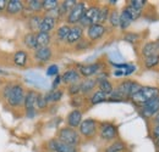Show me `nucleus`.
I'll return each mask as SVG.
<instances>
[{
    "instance_id": "f257e3e1",
    "label": "nucleus",
    "mask_w": 159,
    "mask_h": 152,
    "mask_svg": "<svg viewBox=\"0 0 159 152\" xmlns=\"http://www.w3.org/2000/svg\"><path fill=\"white\" fill-rule=\"evenodd\" d=\"M26 93L27 90L25 89V87L17 82L4 83L0 88V97L5 101L6 106H9L10 108L23 107Z\"/></svg>"
},
{
    "instance_id": "f03ea898",
    "label": "nucleus",
    "mask_w": 159,
    "mask_h": 152,
    "mask_svg": "<svg viewBox=\"0 0 159 152\" xmlns=\"http://www.w3.org/2000/svg\"><path fill=\"white\" fill-rule=\"evenodd\" d=\"M159 96V88L157 87H143L139 89V91L132 96L130 100L135 103V105H139V106H143L144 103H147L148 101H151L152 99H156Z\"/></svg>"
},
{
    "instance_id": "7ed1b4c3",
    "label": "nucleus",
    "mask_w": 159,
    "mask_h": 152,
    "mask_svg": "<svg viewBox=\"0 0 159 152\" xmlns=\"http://www.w3.org/2000/svg\"><path fill=\"white\" fill-rule=\"evenodd\" d=\"M57 137L59 139L60 141L67 144V145H71V146H75L77 147L81 141H82V136L80 135L79 130L74 129V128H70V127H64V128H60L57 134Z\"/></svg>"
},
{
    "instance_id": "20e7f679",
    "label": "nucleus",
    "mask_w": 159,
    "mask_h": 152,
    "mask_svg": "<svg viewBox=\"0 0 159 152\" xmlns=\"http://www.w3.org/2000/svg\"><path fill=\"white\" fill-rule=\"evenodd\" d=\"M141 88H142V85L139 83L135 82V80H131V79H126V80H122L121 83L118 84L115 90L126 100V99H131Z\"/></svg>"
},
{
    "instance_id": "39448f33",
    "label": "nucleus",
    "mask_w": 159,
    "mask_h": 152,
    "mask_svg": "<svg viewBox=\"0 0 159 152\" xmlns=\"http://www.w3.org/2000/svg\"><path fill=\"white\" fill-rule=\"evenodd\" d=\"M86 10H87L86 2H84V1H79V2L70 10V12L66 15V17H65L66 24H69V26H71V27L79 24L81 19L83 17V15H84V12H86Z\"/></svg>"
},
{
    "instance_id": "423d86ee",
    "label": "nucleus",
    "mask_w": 159,
    "mask_h": 152,
    "mask_svg": "<svg viewBox=\"0 0 159 152\" xmlns=\"http://www.w3.org/2000/svg\"><path fill=\"white\" fill-rule=\"evenodd\" d=\"M99 130V124L96 119L93 118H86L82 120V123L79 127V133L81 136L86 139H92L94 137Z\"/></svg>"
},
{
    "instance_id": "0eeeda50",
    "label": "nucleus",
    "mask_w": 159,
    "mask_h": 152,
    "mask_svg": "<svg viewBox=\"0 0 159 152\" xmlns=\"http://www.w3.org/2000/svg\"><path fill=\"white\" fill-rule=\"evenodd\" d=\"M99 7L98 5H91L87 7L83 17L80 21L79 26H81L83 29L88 28L92 24H97L98 23V16H99Z\"/></svg>"
},
{
    "instance_id": "6e6552de",
    "label": "nucleus",
    "mask_w": 159,
    "mask_h": 152,
    "mask_svg": "<svg viewBox=\"0 0 159 152\" xmlns=\"http://www.w3.org/2000/svg\"><path fill=\"white\" fill-rule=\"evenodd\" d=\"M119 130L114 123L103 122L99 123V136L103 141H115L118 139Z\"/></svg>"
},
{
    "instance_id": "1a4fd4ad",
    "label": "nucleus",
    "mask_w": 159,
    "mask_h": 152,
    "mask_svg": "<svg viewBox=\"0 0 159 152\" xmlns=\"http://www.w3.org/2000/svg\"><path fill=\"white\" fill-rule=\"evenodd\" d=\"M47 150L49 152H77V147L60 141L58 137H53L47 142Z\"/></svg>"
},
{
    "instance_id": "9d476101",
    "label": "nucleus",
    "mask_w": 159,
    "mask_h": 152,
    "mask_svg": "<svg viewBox=\"0 0 159 152\" xmlns=\"http://www.w3.org/2000/svg\"><path fill=\"white\" fill-rule=\"evenodd\" d=\"M79 72L81 77L83 78H92V77H97L100 72H103V65L100 62H94V63H89V65H82L80 66Z\"/></svg>"
},
{
    "instance_id": "9b49d317",
    "label": "nucleus",
    "mask_w": 159,
    "mask_h": 152,
    "mask_svg": "<svg viewBox=\"0 0 159 152\" xmlns=\"http://www.w3.org/2000/svg\"><path fill=\"white\" fill-rule=\"evenodd\" d=\"M107 33V27L104 24H92L86 29V34L89 41H97L104 37V34Z\"/></svg>"
},
{
    "instance_id": "f8f14e48",
    "label": "nucleus",
    "mask_w": 159,
    "mask_h": 152,
    "mask_svg": "<svg viewBox=\"0 0 159 152\" xmlns=\"http://www.w3.org/2000/svg\"><path fill=\"white\" fill-rule=\"evenodd\" d=\"M159 112V96L152 99L141 107V114L144 118H153Z\"/></svg>"
},
{
    "instance_id": "ddd939ff",
    "label": "nucleus",
    "mask_w": 159,
    "mask_h": 152,
    "mask_svg": "<svg viewBox=\"0 0 159 152\" xmlns=\"http://www.w3.org/2000/svg\"><path fill=\"white\" fill-rule=\"evenodd\" d=\"M33 57L34 61L39 65H44L48 61L52 60L53 57V49L50 46H45V48H37L33 51Z\"/></svg>"
},
{
    "instance_id": "4468645a",
    "label": "nucleus",
    "mask_w": 159,
    "mask_h": 152,
    "mask_svg": "<svg viewBox=\"0 0 159 152\" xmlns=\"http://www.w3.org/2000/svg\"><path fill=\"white\" fill-rule=\"evenodd\" d=\"M25 12V2L21 0H9L5 14L7 16H19Z\"/></svg>"
},
{
    "instance_id": "2eb2a0df",
    "label": "nucleus",
    "mask_w": 159,
    "mask_h": 152,
    "mask_svg": "<svg viewBox=\"0 0 159 152\" xmlns=\"http://www.w3.org/2000/svg\"><path fill=\"white\" fill-rule=\"evenodd\" d=\"M28 61H30V55L25 49L16 50L12 55V63L19 68H25L28 65Z\"/></svg>"
},
{
    "instance_id": "dca6fc26",
    "label": "nucleus",
    "mask_w": 159,
    "mask_h": 152,
    "mask_svg": "<svg viewBox=\"0 0 159 152\" xmlns=\"http://www.w3.org/2000/svg\"><path fill=\"white\" fill-rule=\"evenodd\" d=\"M26 82L31 83L33 87L36 88H39V89H45L48 87V80L44 78L43 76H40L39 73H36V72H30L25 76Z\"/></svg>"
},
{
    "instance_id": "f3484780",
    "label": "nucleus",
    "mask_w": 159,
    "mask_h": 152,
    "mask_svg": "<svg viewBox=\"0 0 159 152\" xmlns=\"http://www.w3.org/2000/svg\"><path fill=\"white\" fill-rule=\"evenodd\" d=\"M81 78L82 77L80 74L79 70L70 68V70H66L61 74V83H64L66 85H71V84H75V83H80Z\"/></svg>"
},
{
    "instance_id": "a211bd4d",
    "label": "nucleus",
    "mask_w": 159,
    "mask_h": 152,
    "mask_svg": "<svg viewBox=\"0 0 159 152\" xmlns=\"http://www.w3.org/2000/svg\"><path fill=\"white\" fill-rule=\"evenodd\" d=\"M83 32H84V29H83L81 26H79V24L72 26L65 43H66L67 45H76L80 40L83 38Z\"/></svg>"
},
{
    "instance_id": "6ab92c4d",
    "label": "nucleus",
    "mask_w": 159,
    "mask_h": 152,
    "mask_svg": "<svg viewBox=\"0 0 159 152\" xmlns=\"http://www.w3.org/2000/svg\"><path fill=\"white\" fill-rule=\"evenodd\" d=\"M82 120H83V113H82L81 110H76V108H74L70 113L67 114V117H66V124H67V127L74 128V129L79 128L80 124L82 123Z\"/></svg>"
},
{
    "instance_id": "aec40b11",
    "label": "nucleus",
    "mask_w": 159,
    "mask_h": 152,
    "mask_svg": "<svg viewBox=\"0 0 159 152\" xmlns=\"http://www.w3.org/2000/svg\"><path fill=\"white\" fill-rule=\"evenodd\" d=\"M38 94H39V93H38L37 90H27L26 96H25V103H23V108H25V111L37 110L36 105H37Z\"/></svg>"
},
{
    "instance_id": "412c9836",
    "label": "nucleus",
    "mask_w": 159,
    "mask_h": 152,
    "mask_svg": "<svg viewBox=\"0 0 159 152\" xmlns=\"http://www.w3.org/2000/svg\"><path fill=\"white\" fill-rule=\"evenodd\" d=\"M57 22H58V19H55L54 17L44 14L43 17H42V22H40L39 32H43V33L53 32L55 29V27H57Z\"/></svg>"
},
{
    "instance_id": "4be33fe9",
    "label": "nucleus",
    "mask_w": 159,
    "mask_h": 152,
    "mask_svg": "<svg viewBox=\"0 0 159 152\" xmlns=\"http://www.w3.org/2000/svg\"><path fill=\"white\" fill-rule=\"evenodd\" d=\"M80 85H81V94L88 95V94L93 93V90L97 88L98 83H97L96 78H84L83 80H81Z\"/></svg>"
},
{
    "instance_id": "5701e85b",
    "label": "nucleus",
    "mask_w": 159,
    "mask_h": 152,
    "mask_svg": "<svg viewBox=\"0 0 159 152\" xmlns=\"http://www.w3.org/2000/svg\"><path fill=\"white\" fill-rule=\"evenodd\" d=\"M141 54L143 57H149L159 54V43L158 41H148L142 46Z\"/></svg>"
},
{
    "instance_id": "b1692460",
    "label": "nucleus",
    "mask_w": 159,
    "mask_h": 152,
    "mask_svg": "<svg viewBox=\"0 0 159 152\" xmlns=\"http://www.w3.org/2000/svg\"><path fill=\"white\" fill-rule=\"evenodd\" d=\"M43 15L36 14V15H30L27 19V27L30 29V32L32 33H38L39 32L40 22H42Z\"/></svg>"
},
{
    "instance_id": "393cba45",
    "label": "nucleus",
    "mask_w": 159,
    "mask_h": 152,
    "mask_svg": "<svg viewBox=\"0 0 159 152\" xmlns=\"http://www.w3.org/2000/svg\"><path fill=\"white\" fill-rule=\"evenodd\" d=\"M22 43L23 45L28 49V50H36L38 48V44H37V33H32V32H28L23 36L22 39Z\"/></svg>"
},
{
    "instance_id": "a878e982",
    "label": "nucleus",
    "mask_w": 159,
    "mask_h": 152,
    "mask_svg": "<svg viewBox=\"0 0 159 152\" xmlns=\"http://www.w3.org/2000/svg\"><path fill=\"white\" fill-rule=\"evenodd\" d=\"M25 11H28L31 15L39 14L43 11L42 7V0H28L25 2Z\"/></svg>"
},
{
    "instance_id": "bb28decb",
    "label": "nucleus",
    "mask_w": 159,
    "mask_h": 152,
    "mask_svg": "<svg viewBox=\"0 0 159 152\" xmlns=\"http://www.w3.org/2000/svg\"><path fill=\"white\" fill-rule=\"evenodd\" d=\"M70 29H71V26L69 24H61L57 28V32H55V38L60 43H65L66 39H67V36L70 33Z\"/></svg>"
},
{
    "instance_id": "cd10ccee",
    "label": "nucleus",
    "mask_w": 159,
    "mask_h": 152,
    "mask_svg": "<svg viewBox=\"0 0 159 152\" xmlns=\"http://www.w3.org/2000/svg\"><path fill=\"white\" fill-rule=\"evenodd\" d=\"M97 83H98V85H97L98 90L103 91L108 96L114 91V85L111 84V82L109 79H100V80H97Z\"/></svg>"
},
{
    "instance_id": "c85d7f7f",
    "label": "nucleus",
    "mask_w": 159,
    "mask_h": 152,
    "mask_svg": "<svg viewBox=\"0 0 159 152\" xmlns=\"http://www.w3.org/2000/svg\"><path fill=\"white\" fill-rule=\"evenodd\" d=\"M64 96V91L61 89H55V90H50L45 94V99L49 103H57Z\"/></svg>"
},
{
    "instance_id": "c756f323",
    "label": "nucleus",
    "mask_w": 159,
    "mask_h": 152,
    "mask_svg": "<svg viewBox=\"0 0 159 152\" xmlns=\"http://www.w3.org/2000/svg\"><path fill=\"white\" fill-rule=\"evenodd\" d=\"M77 2H79L77 0H64V1H61L59 5L61 16H62V17H66V15L70 12V10H71Z\"/></svg>"
},
{
    "instance_id": "7c9ffc66",
    "label": "nucleus",
    "mask_w": 159,
    "mask_h": 152,
    "mask_svg": "<svg viewBox=\"0 0 159 152\" xmlns=\"http://www.w3.org/2000/svg\"><path fill=\"white\" fill-rule=\"evenodd\" d=\"M50 43H52V34L50 33H43V32H38L37 33V44H38V48L50 46Z\"/></svg>"
},
{
    "instance_id": "2f4dec72",
    "label": "nucleus",
    "mask_w": 159,
    "mask_h": 152,
    "mask_svg": "<svg viewBox=\"0 0 159 152\" xmlns=\"http://www.w3.org/2000/svg\"><path fill=\"white\" fill-rule=\"evenodd\" d=\"M107 100H108V95H107V94H104V93L100 91V90H96V91L92 93V95L89 97V103H91L92 106H94V105L102 103V102H104V101H107Z\"/></svg>"
},
{
    "instance_id": "473e14b6",
    "label": "nucleus",
    "mask_w": 159,
    "mask_h": 152,
    "mask_svg": "<svg viewBox=\"0 0 159 152\" xmlns=\"http://www.w3.org/2000/svg\"><path fill=\"white\" fill-rule=\"evenodd\" d=\"M134 21L131 19V17L122 10L121 12H120V23H119V28L121 31H126L130 26H131V23H132Z\"/></svg>"
},
{
    "instance_id": "72a5a7b5",
    "label": "nucleus",
    "mask_w": 159,
    "mask_h": 152,
    "mask_svg": "<svg viewBox=\"0 0 159 152\" xmlns=\"http://www.w3.org/2000/svg\"><path fill=\"white\" fill-rule=\"evenodd\" d=\"M125 150H126V145L121 140H115L105 149V152H124Z\"/></svg>"
},
{
    "instance_id": "f704fd0d",
    "label": "nucleus",
    "mask_w": 159,
    "mask_h": 152,
    "mask_svg": "<svg viewBox=\"0 0 159 152\" xmlns=\"http://www.w3.org/2000/svg\"><path fill=\"white\" fill-rule=\"evenodd\" d=\"M110 7L109 5H103L99 7V16H98V23L99 24H104L105 22H108L109 15H110Z\"/></svg>"
},
{
    "instance_id": "c9c22d12",
    "label": "nucleus",
    "mask_w": 159,
    "mask_h": 152,
    "mask_svg": "<svg viewBox=\"0 0 159 152\" xmlns=\"http://www.w3.org/2000/svg\"><path fill=\"white\" fill-rule=\"evenodd\" d=\"M130 17H131V19L132 21H136V19H139L141 16H142V11L141 10H137V9H135V7H132L131 5H126L124 9H122Z\"/></svg>"
},
{
    "instance_id": "e433bc0d",
    "label": "nucleus",
    "mask_w": 159,
    "mask_h": 152,
    "mask_svg": "<svg viewBox=\"0 0 159 152\" xmlns=\"http://www.w3.org/2000/svg\"><path fill=\"white\" fill-rule=\"evenodd\" d=\"M59 5L60 1L58 0H42V7H43V11L45 12L55 10L57 7H59Z\"/></svg>"
},
{
    "instance_id": "4c0bfd02",
    "label": "nucleus",
    "mask_w": 159,
    "mask_h": 152,
    "mask_svg": "<svg viewBox=\"0 0 159 152\" xmlns=\"http://www.w3.org/2000/svg\"><path fill=\"white\" fill-rule=\"evenodd\" d=\"M108 22H109V24H110L113 28H116V27H119L120 12L118 11V10H116V9H114V10H111V11H110V15H109Z\"/></svg>"
},
{
    "instance_id": "58836bf2",
    "label": "nucleus",
    "mask_w": 159,
    "mask_h": 152,
    "mask_svg": "<svg viewBox=\"0 0 159 152\" xmlns=\"http://www.w3.org/2000/svg\"><path fill=\"white\" fill-rule=\"evenodd\" d=\"M143 65L146 66V68H149V70L157 67L159 65V54L153 55V56H149V57H144Z\"/></svg>"
},
{
    "instance_id": "ea45409f",
    "label": "nucleus",
    "mask_w": 159,
    "mask_h": 152,
    "mask_svg": "<svg viewBox=\"0 0 159 152\" xmlns=\"http://www.w3.org/2000/svg\"><path fill=\"white\" fill-rule=\"evenodd\" d=\"M139 39H141V36L139 33H134V32H126L124 34V40L127 41V43H131V44H136L139 43Z\"/></svg>"
},
{
    "instance_id": "a19ab883",
    "label": "nucleus",
    "mask_w": 159,
    "mask_h": 152,
    "mask_svg": "<svg viewBox=\"0 0 159 152\" xmlns=\"http://www.w3.org/2000/svg\"><path fill=\"white\" fill-rule=\"evenodd\" d=\"M80 83H75V84L67 85V94L69 95L74 97V96H79L81 94V85H80Z\"/></svg>"
},
{
    "instance_id": "79ce46f5",
    "label": "nucleus",
    "mask_w": 159,
    "mask_h": 152,
    "mask_svg": "<svg viewBox=\"0 0 159 152\" xmlns=\"http://www.w3.org/2000/svg\"><path fill=\"white\" fill-rule=\"evenodd\" d=\"M48 105H49V102H48L47 99H45V94L39 93V94H38V99H37V105H36V107H37L38 110H45V108L48 107Z\"/></svg>"
},
{
    "instance_id": "37998d69",
    "label": "nucleus",
    "mask_w": 159,
    "mask_h": 152,
    "mask_svg": "<svg viewBox=\"0 0 159 152\" xmlns=\"http://www.w3.org/2000/svg\"><path fill=\"white\" fill-rule=\"evenodd\" d=\"M89 46H91V41H89L88 39L82 38L79 43L75 45V49H76L77 51H84V50H87Z\"/></svg>"
},
{
    "instance_id": "c03bdc74",
    "label": "nucleus",
    "mask_w": 159,
    "mask_h": 152,
    "mask_svg": "<svg viewBox=\"0 0 159 152\" xmlns=\"http://www.w3.org/2000/svg\"><path fill=\"white\" fill-rule=\"evenodd\" d=\"M47 76L48 77H57L59 76V66L58 65H55V63H53V65H50L48 68H47Z\"/></svg>"
},
{
    "instance_id": "a18cd8bd",
    "label": "nucleus",
    "mask_w": 159,
    "mask_h": 152,
    "mask_svg": "<svg viewBox=\"0 0 159 152\" xmlns=\"http://www.w3.org/2000/svg\"><path fill=\"white\" fill-rule=\"evenodd\" d=\"M129 5H131L132 7L142 11V9L147 5V1L146 0H131V1H129Z\"/></svg>"
},
{
    "instance_id": "49530a36",
    "label": "nucleus",
    "mask_w": 159,
    "mask_h": 152,
    "mask_svg": "<svg viewBox=\"0 0 159 152\" xmlns=\"http://www.w3.org/2000/svg\"><path fill=\"white\" fill-rule=\"evenodd\" d=\"M110 58H111V62L110 63H124V58L119 54L118 50L110 53Z\"/></svg>"
},
{
    "instance_id": "de8ad7c7",
    "label": "nucleus",
    "mask_w": 159,
    "mask_h": 152,
    "mask_svg": "<svg viewBox=\"0 0 159 152\" xmlns=\"http://www.w3.org/2000/svg\"><path fill=\"white\" fill-rule=\"evenodd\" d=\"M71 105L76 108V110H80L79 107L81 105H83V99L81 97V96H74L72 99H71Z\"/></svg>"
},
{
    "instance_id": "09e8293b",
    "label": "nucleus",
    "mask_w": 159,
    "mask_h": 152,
    "mask_svg": "<svg viewBox=\"0 0 159 152\" xmlns=\"http://www.w3.org/2000/svg\"><path fill=\"white\" fill-rule=\"evenodd\" d=\"M135 71H136V66H135V65L129 63V66L124 70V77H127V76H130V74H132Z\"/></svg>"
},
{
    "instance_id": "8fccbe9b",
    "label": "nucleus",
    "mask_w": 159,
    "mask_h": 152,
    "mask_svg": "<svg viewBox=\"0 0 159 152\" xmlns=\"http://www.w3.org/2000/svg\"><path fill=\"white\" fill-rule=\"evenodd\" d=\"M61 84V76H57L54 78L53 83H52V90H55V89H59V85Z\"/></svg>"
},
{
    "instance_id": "3c124183",
    "label": "nucleus",
    "mask_w": 159,
    "mask_h": 152,
    "mask_svg": "<svg viewBox=\"0 0 159 152\" xmlns=\"http://www.w3.org/2000/svg\"><path fill=\"white\" fill-rule=\"evenodd\" d=\"M26 113V117L28 119H33L36 116H37V110H30V111H25Z\"/></svg>"
},
{
    "instance_id": "603ef678",
    "label": "nucleus",
    "mask_w": 159,
    "mask_h": 152,
    "mask_svg": "<svg viewBox=\"0 0 159 152\" xmlns=\"http://www.w3.org/2000/svg\"><path fill=\"white\" fill-rule=\"evenodd\" d=\"M7 1H9V0H0V14H2V12L6 11Z\"/></svg>"
},
{
    "instance_id": "864d4df0",
    "label": "nucleus",
    "mask_w": 159,
    "mask_h": 152,
    "mask_svg": "<svg viewBox=\"0 0 159 152\" xmlns=\"http://www.w3.org/2000/svg\"><path fill=\"white\" fill-rule=\"evenodd\" d=\"M152 134L154 136V139H158L159 137V125H154L153 129H152Z\"/></svg>"
},
{
    "instance_id": "5fc2aeb1",
    "label": "nucleus",
    "mask_w": 159,
    "mask_h": 152,
    "mask_svg": "<svg viewBox=\"0 0 159 152\" xmlns=\"http://www.w3.org/2000/svg\"><path fill=\"white\" fill-rule=\"evenodd\" d=\"M152 123H153V127H154V125H159V112L153 117Z\"/></svg>"
},
{
    "instance_id": "6e6d98bb",
    "label": "nucleus",
    "mask_w": 159,
    "mask_h": 152,
    "mask_svg": "<svg viewBox=\"0 0 159 152\" xmlns=\"http://www.w3.org/2000/svg\"><path fill=\"white\" fill-rule=\"evenodd\" d=\"M113 74L115 77H124V71L122 70H116V71H114Z\"/></svg>"
},
{
    "instance_id": "4d7b16f0",
    "label": "nucleus",
    "mask_w": 159,
    "mask_h": 152,
    "mask_svg": "<svg viewBox=\"0 0 159 152\" xmlns=\"http://www.w3.org/2000/svg\"><path fill=\"white\" fill-rule=\"evenodd\" d=\"M154 144H156V146H157V149L159 150V137L158 139H156V141H154Z\"/></svg>"
},
{
    "instance_id": "13d9d810",
    "label": "nucleus",
    "mask_w": 159,
    "mask_h": 152,
    "mask_svg": "<svg viewBox=\"0 0 159 152\" xmlns=\"http://www.w3.org/2000/svg\"><path fill=\"white\" fill-rule=\"evenodd\" d=\"M0 76H9V73H7V72H5V71H4V72H1V70H0Z\"/></svg>"
},
{
    "instance_id": "bf43d9fd",
    "label": "nucleus",
    "mask_w": 159,
    "mask_h": 152,
    "mask_svg": "<svg viewBox=\"0 0 159 152\" xmlns=\"http://www.w3.org/2000/svg\"><path fill=\"white\" fill-rule=\"evenodd\" d=\"M108 2H109V5H115V4H116L115 0H110V1H108Z\"/></svg>"
},
{
    "instance_id": "052dcab7",
    "label": "nucleus",
    "mask_w": 159,
    "mask_h": 152,
    "mask_svg": "<svg viewBox=\"0 0 159 152\" xmlns=\"http://www.w3.org/2000/svg\"><path fill=\"white\" fill-rule=\"evenodd\" d=\"M0 88H1V82H0Z\"/></svg>"
},
{
    "instance_id": "680f3d73",
    "label": "nucleus",
    "mask_w": 159,
    "mask_h": 152,
    "mask_svg": "<svg viewBox=\"0 0 159 152\" xmlns=\"http://www.w3.org/2000/svg\"><path fill=\"white\" fill-rule=\"evenodd\" d=\"M157 152H159V150H157Z\"/></svg>"
}]
</instances>
